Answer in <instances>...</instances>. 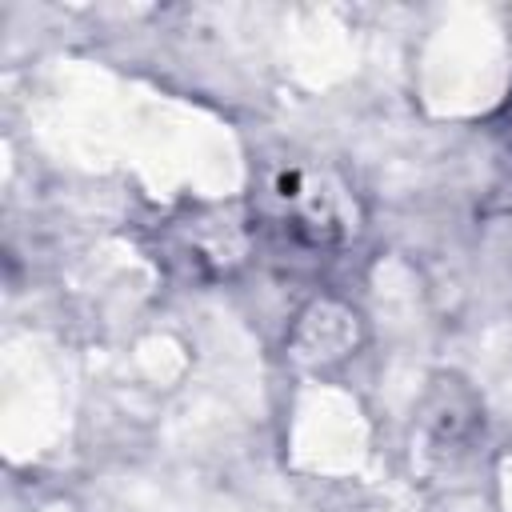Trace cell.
Segmentation results:
<instances>
[{
	"mask_svg": "<svg viewBox=\"0 0 512 512\" xmlns=\"http://www.w3.org/2000/svg\"><path fill=\"white\" fill-rule=\"evenodd\" d=\"M260 220L292 248L324 252L344 244L352 224V200L348 192L316 168H284L272 176L264 192Z\"/></svg>",
	"mask_w": 512,
	"mask_h": 512,
	"instance_id": "obj_1",
	"label": "cell"
}]
</instances>
